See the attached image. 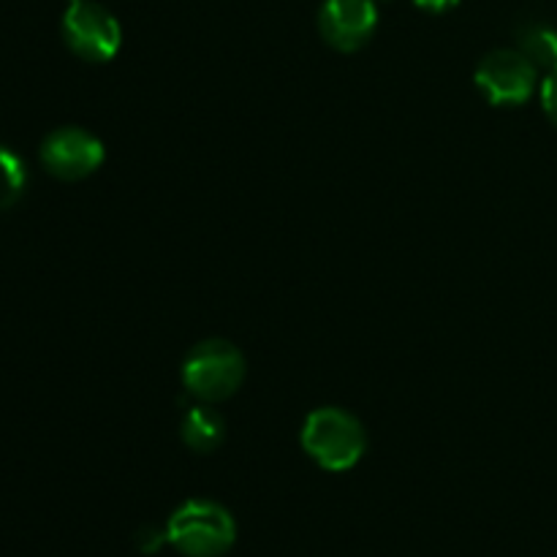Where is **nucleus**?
<instances>
[{"label": "nucleus", "mask_w": 557, "mask_h": 557, "mask_svg": "<svg viewBox=\"0 0 557 557\" xmlns=\"http://www.w3.org/2000/svg\"><path fill=\"white\" fill-rule=\"evenodd\" d=\"M180 435L183 444L196 455H212L221 449L223 438H226V424L223 417L210 406H190L185 411L183 424H180Z\"/></svg>", "instance_id": "nucleus-8"}, {"label": "nucleus", "mask_w": 557, "mask_h": 557, "mask_svg": "<svg viewBox=\"0 0 557 557\" xmlns=\"http://www.w3.org/2000/svg\"><path fill=\"white\" fill-rule=\"evenodd\" d=\"M169 544L185 557H221L237 542V522L226 506L207 498L185 500L166 522Z\"/></svg>", "instance_id": "nucleus-1"}, {"label": "nucleus", "mask_w": 557, "mask_h": 557, "mask_svg": "<svg viewBox=\"0 0 557 557\" xmlns=\"http://www.w3.org/2000/svg\"><path fill=\"white\" fill-rule=\"evenodd\" d=\"M69 3H74V0H69Z\"/></svg>", "instance_id": "nucleus-14"}, {"label": "nucleus", "mask_w": 557, "mask_h": 557, "mask_svg": "<svg viewBox=\"0 0 557 557\" xmlns=\"http://www.w3.org/2000/svg\"><path fill=\"white\" fill-rule=\"evenodd\" d=\"M183 386L201 403H223L245 381V357L228 341H205L185 357Z\"/></svg>", "instance_id": "nucleus-3"}, {"label": "nucleus", "mask_w": 557, "mask_h": 557, "mask_svg": "<svg viewBox=\"0 0 557 557\" xmlns=\"http://www.w3.org/2000/svg\"><path fill=\"white\" fill-rule=\"evenodd\" d=\"M44 169L63 183H79L101 169L107 150L103 141L79 125H63L41 141Z\"/></svg>", "instance_id": "nucleus-6"}, {"label": "nucleus", "mask_w": 557, "mask_h": 557, "mask_svg": "<svg viewBox=\"0 0 557 557\" xmlns=\"http://www.w3.org/2000/svg\"><path fill=\"white\" fill-rule=\"evenodd\" d=\"M63 38L76 58L87 63H109L120 52L123 27L103 5L74 0L63 14Z\"/></svg>", "instance_id": "nucleus-4"}, {"label": "nucleus", "mask_w": 557, "mask_h": 557, "mask_svg": "<svg viewBox=\"0 0 557 557\" xmlns=\"http://www.w3.org/2000/svg\"><path fill=\"white\" fill-rule=\"evenodd\" d=\"M479 92L493 107H522L539 87V69L520 49H495L473 74Z\"/></svg>", "instance_id": "nucleus-5"}, {"label": "nucleus", "mask_w": 557, "mask_h": 557, "mask_svg": "<svg viewBox=\"0 0 557 557\" xmlns=\"http://www.w3.org/2000/svg\"><path fill=\"white\" fill-rule=\"evenodd\" d=\"M517 49L536 65L539 71L557 69V30L544 22H531L520 30Z\"/></svg>", "instance_id": "nucleus-9"}, {"label": "nucleus", "mask_w": 557, "mask_h": 557, "mask_svg": "<svg viewBox=\"0 0 557 557\" xmlns=\"http://www.w3.org/2000/svg\"><path fill=\"white\" fill-rule=\"evenodd\" d=\"M302 449L324 471H351L368 449L362 422L343 408H315L302 424Z\"/></svg>", "instance_id": "nucleus-2"}, {"label": "nucleus", "mask_w": 557, "mask_h": 557, "mask_svg": "<svg viewBox=\"0 0 557 557\" xmlns=\"http://www.w3.org/2000/svg\"><path fill=\"white\" fill-rule=\"evenodd\" d=\"M422 11H430V14H444V11L455 9L460 0H413Z\"/></svg>", "instance_id": "nucleus-13"}, {"label": "nucleus", "mask_w": 557, "mask_h": 557, "mask_svg": "<svg viewBox=\"0 0 557 557\" xmlns=\"http://www.w3.org/2000/svg\"><path fill=\"white\" fill-rule=\"evenodd\" d=\"M27 188V169L25 161L16 156L14 150H9L5 145H0V212L14 207L22 199Z\"/></svg>", "instance_id": "nucleus-10"}, {"label": "nucleus", "mask_w": 557, "mask_h": 557, "mask_svg": "<svg viewBox=\"0 0 557 557\" xmlns=\"http://www.w3.org/2000/svg\"><path fill=\"white\" fill-rule=\"evenodd\" d=\"M134 542H136V549H139L141 555H156L158 549L169 542V536H166V531H161V528L141 525L139 531H136Z\"/></svg>", "instance_id": "nucleus-11"}, {"label": "nucleus", "mask_w": 557, "mask_h": 557, "mask_svg": "<svg viewBox=\"0 0 557 557\" xmlns=\"http://www.w3.org/2000/svg\"><path fill=\"white\" fill-rule=\"evenodd\" d=\"M379 9L373 0H324L319 11L321 38L337 52H357L373 38Z\"/></svg>", "instance_id": "nucleus-7"}, {"label": "nucleus", "mask_w": 557, "mask_h": 557, "mask_svg": "<svg viewBox=\"0 0 557 557\" xmlns=\"http://www.w3.org/2000/svg\"><path fill=\"white\" fill-rule=\"evenodd\" d=\"M542 109L549 123L557 128V69L547 71L542 79Z\"/></svg>", "instance_id": "nucleus-12"}]
</instances>
